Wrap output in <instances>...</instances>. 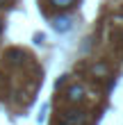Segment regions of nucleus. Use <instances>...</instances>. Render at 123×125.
Returning a JSON list of instances; mask_svg holds the SVG:
<instances>
[{
  "mask_svg": "<svg viewBox=\"0 0 123 125\" xmlns=\"http://www.w3.org/2000/svg\"><path fill=\"white\" fill-rule=\"evenodd\" d=\"M89 123V114L82 109H68L62 114V125H87Z\"/></svg>",
  "mask_w": 123,
  "mask_h": 125,
  "instance_id": "f257e3e1",
  "label": "nucleus"
},
{
  "mask_svg": "<svg viewBox=\"0 0 123 125\" xmlns=\"http://www.w3.org/2000/svg\"><path fill=\"white\" fill-rule=\"evenodd\" d=\"M66 100L71 102V105H78V102L84 100V86L82 84H71L66 89Z\"/></svg>",
  "mask_w": 123,
  "mask_h": 125,
  "instance_id": "f03ea898",
  "label": "nucleus"
},
{
  "mask_svg": "<svg viewBox=\"0 0 123 125\" xmlns=\"http://www.w3.org/2000/svg\"><path fill=\"white\" fill-rule=\"evenodd\" d=\"M53 27L57 32H68L71 27H73V23H71V18L68 16H59V18H55L53 21Z\"/></svg>",
  "mask_w": 123,
  "mask_h": 125,
  "instance_id": "7ed1b4c3",
  "label": "nucleus"
},
{
  "mask_svg": "<svg viewBox=\"0 0 123 125\" xmlns=\"http://www.w3.org/2000/svg\"><path fill=\"white\" fill-rule=\"evenodd\" d=\"M91 71H93V75H96V77H107V75H110V66H107V64H103V62H100V64H96Z\"/></svg>",
  "mask_w": 123,
  "mask_h": 125,
  "instance_id": "20e7f679",
  "label": "nucleus"
},
{
  "mask_svg": "<svg viewBox=\"0 0 123 125\" xmlns=\"http://www.w3.org/2000/svg\"><path fill=\"white\" fill-rule=\"evenodd\" d=\"M50 2H53V5L57 7V9H68V7L73 5L75 0H50Z\"/></svg>",
  "mask_w": 123,
  "mask_h": 125,
  "instance_id": "39448f33",
  "label": "nucleus"
},
{
  "mask_svg": "<svg viewBox=\"0 0 123 125\" xmlns=\"http://www.w3.org/2000/svg\"><path fill=\"white\" fill-rule=\"evenodd\" d=\"M21 59H23V52H21V50H11L9 52V62L11 64H21Z\"/></svg>",
  "mask_w": 123,
  "mask_h": 125,
  "instance_id": "423d86ee",
  "label": "nucleus"
},
{
  "mask_svg": "<svg viewBox=\"0 0 123 125\" xmlns=\"http://www.w3.org/2000/svg\"><path fill=\"white\" fill-rule=\"evenodd\" d=\"M9 5V0H0V7H7Z\"/></svg>",
  "mask_w": 123,
  "mask_h": 125,
  "instance_id": "0eeeda50",
  "label": "nucleus"
},
{
  "mask_svg": "<svg viewBox=\"0 0 123 125\" xmlns=\"http://www.w3.org/2000/svg\"><path fill=\"white\" fill-rule=\"evenodd\" d=\"M0 32H2V21H0Z\"/></svg>",
  "mask_w": 123,
  "mask_h": 125,
  "instance_id": "6e6552de",
  "label": "nucleus"
}]
</instances>
